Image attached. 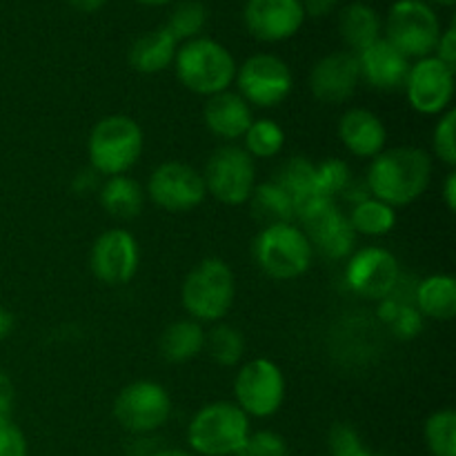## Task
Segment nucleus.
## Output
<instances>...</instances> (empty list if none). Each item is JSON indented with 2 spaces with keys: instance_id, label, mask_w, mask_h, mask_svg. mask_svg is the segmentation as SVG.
I'll list each match as a JSON object with an SVG mask.
<instances>
[{
  "instance_id": "5701e85b",
  "label": "nucleus",
  "mask_w": 456,
  "mask_h": 456,
  "mask_svg": "<svg viewBox=\"0 0 456 456\" xmlns=\"http://www.w3.org/2000/svg\"><path fill=\"white\" fill-rule=\"evenodd\" d=\"M205 328L194 319H178L160 334V354L167 363H190L205 352Z\"/></svg>"
},
{
  "instance_id": "7c9ffc66",
  "label": "nucleus",
  "mask_w": 456,
  "mask_h": 456,
  "mask_svg": "<svg viewBox=\"0 0 456 456\" xmlns=\"http://www.w3.org/2000/svg\"><path fill=\"white\" fill-rule=\"evenodd\" d=\"M285 132L274 118H254L243 136V150L254 160L274 159L283 151Z\"/></svg>"
},
{
  "instance_id": "4c0bfd02",
  "label": "nucleus",
  "mask_w": 456,
  "mask_h": 456,
  "mask_svg": "<svg viewBox=\"0 0 456 456\" xmlns=\"http://www.w3.org/2000/svg\"><path fill=\"white\" fill-rule=\"evenodd\" d=\"M387 325H390V330L396 334V337L410 341V338H414L423 330V316L421 312L414 307V303L401 301L399 307H396L395 316H392Z\"/></svg>"
},
{
  "instance_id": "7ed1b4c3",
  "label": "nucleus",
  "mask_w": 456,
  "mask_h": 456,
  "mask_svg": "<svg viewBox=\"0 0 456 456\" xmlns=\"http://www.w3.org/2000/svg\"><path fill=\"white\" fill-rule=\"evenodd\" d=\"M174 67L183 87L196 96L209 98L232 87L239 65L225 45L199 36L178 45Z\"/></svg>"
},
{
  "instance_id": "9b49d317",
  "label": "nucleus",
  "mask_w": 456,
  "mask_h": 456,
  "mask_svg": "<svg viewBox=\"0 0 456 456\" xmlns=\"http://www.w3.org/2000/svg\"><path fill=\"white\" fill-rule=\"evenodd\" d=\"M236 89L249 107L272 110L289 98L294 76L288 62L274 53H254L236 67Z\"/></svg>"
},
{
  "instance_id": "bb28decb",
  "label": "nucleus",
  "mask_w": 456,
  "mask_h": 456,
  "mask_svg": "<svg viewBox=\"0 0 456 456\" xmlns=\"http://www.w3.org/2000/svg\"><path fill=\"white\" fill-rule=\"evenodd\" d=\"M279 183L294 200V216L301 205L310 203L314 199H328L316 190V163H312L305 156H292L279 167L276 176L272 178Z\"/></svg>"
},
{
  "instance_id": "20e7f679",
  "label": "nucleus",
  "mask_w": 456,
  "mask_h": 456,
  "mask_svg": "<svg viewBox=\"0 0 456 456\" xmlns=\"http://www.w3.org/2000/svg\"><path fill=\"white\" fill-rule=\"evenodd\" d=\"M145 134L136 118L127 114H110L98 120L87 138V159L98 176L127 174L141 160Z\"/></svg>"
},
{
  "instance_id": "f3484780",
  "label": "nucleus",
  "mask_w": 456,
  "mask_h": 456,
  "mask_svg": "<svg viewBox=\"0 0 456 456\" xmlns=\"http://www.w3.org/2000/svg\"><path fill=\"white\" fill-rule=\"evenodd\" d=\"M243 20L249 34L261 43H283L301 29L305 12L301 0H248Z\"/></svg>"
},
{
  "instance_id": "a878e982",
  "label": "nucleus",
  "mask_w": 456,
  "mask_h": 456,
  "mask_svg": "<svg viewBox=\"0 0 456 456\" xmlns=\"http://www.w3.org/2000/svg\"><path fill=\"white\" fill-rule=\"evenodd\" d=\"M383 22L379 13L365 3H352L338 16V31H341L343 43L350 47L352 53L363 52L372 43H377L381 36Z\"/></svg>"
},
{
  "instance_id": "cd10ccee",
  "label": "nucleus",
  "mask_w": 456,
  "mask_h": 456,
  "mask_svg": "<svg viewBox=\"0 0 456 456\" xmlns=\"http://www.w3.org/2000/svg\"><path fill=\"white\" fill-rule=\"evenodd\" d=\"M248 203L252 209V216L261 223V227L294 223V200L279 183H256Z\"/></svg>"
},
{
  "instance_id": "a19ab883",
  "label": "nucleus",
  "mask_w": 456,
  "mask_h": 456,
  "mask_svg": "<svg viewBox=\"0 0 456 456\" xmlns=\"http://www.w3.org/2000/svg\"><path fill=\"white\" fill-rule=\"evenodd\" d=\"M13 401H16V387H13L12 377L0 370V419H12Z\"/></svg>"
},
{
  "instance_id": "6e6552de",
  "label": "nucleus",
  "mask_w": 456,
  "mask_h": 456,
  "mask_svg": "<svg viewBox=\"0 0 456 456\" xmlns=\"http://www.w3.org/2000/svg\"><path fill=\"white\" fill-rule=\"evenodd\" d=\"M441 20L426 0H396L387 12L386 40L405 58L435 56Z\"/></svg>"
},
{
  "instance_id": "f704fd0d",
  "label": "nucleus",
  "mask_w": 456,
  "mask_h": 456,
  "mask_svg": "<svg viewBox=\"0 0 456 456\" xmlns=\"http://www.w3.org/2000/svg\"><path fill=\"white\" fill-rule=\"evenodd\" d=\"M456 111L450 107L448 111L439 116L435 125V132H432V150L435 156L448 167L456 165Z\"/></svg>"
},
{
  "instance_id": "aec40b11",
  "label": "nucleus",
  "mask_w": 456,
  "mask_h": 456,
  "mask_svg": "<svg viewBox=\"0 0 456 456\" xmlns=\"http://www.w3.org/2000/svg\"><path fill=\"white\" fill-rule=\"evenodd\" d=\"M338 141L356 159L372 160L387 147L386 123L365 107H350L338 118Z\"/></svg>"
},
{
  "instance_id": "412c9836",
  "label": "nucleus",
  "mask_w": 456,
  "mask_h": 456,
  "mask_svg": "<svg viewBox=\"0 0 456 456\" xmlns=\"http://www.w3.org/2000/svg\"><path fill=\"white\" fill-rule=\"evenodd\" d=\"M203 120L209 134L225 142H234L245 136L248 127L252 125L254 114L252 107L243 101L239 92L227 89V92L208 98L203 107Z\"/></svg>"
},
{
  "instance_id": "c03bdc74",
  "label": "nucleus",
  "mask_w": 456,
  "mask_h": 456,
  "mask_svg": "<svg viewBox=\"0 0 456 456\" xmlns=\"http://www.w3.org/2000/svg\"><path fill=\"white\" fill-rule=\"evenodd\" d=\"M13 323H16V321H13V314L0 303V341H4V338L12 334Z\"/></svg>"
},
{
  "instance_id": "49530a36",
  "label": "nucleus",
  "mask_w": 456,
  "mask_h": 456,
  "mask_svg": "<svg viewBox=\"0 0 456 456\" xmlns=\"http://www.w3.org/2000/svg\"><path fill=\"white\" fill-rule=\"evenodd\" d=\"M151 456H194V454L185 452V450L172 448V450H159V452H154Z\"/></svg>"
},
{
  "instance_id": "39448f33",
  "label": "nucleus",
  "mask_w": 456,
  "mask_h": 456,
  "mask_svg": "<svg viewBox=\"0 0 456 456\" xmlns=\"http://www.w3.org/2000/svg\"><path fill=\"white\" fill-rule=\"evenodd\" d=\"M249 432V417L234 401H214L191 417L187 444L200 456H239Z\"/></svg>"
},
{
  "instance_id": "c85d7f7f",
  "label": "nucleus",
  "mask_w": 456,
  "mask_h": 456,
  "mask_svg": "<svg viewBox=\"0 0 456 456\" xmlns=\"http://www.w3.org/2000/svg\"><path fill=\"white\" fill-rule=\"evenodd\" d=\"M347 221H350L356 236H386L395 230L396 209L383 200L374 199V196H368V199L352 205Z\"/></svg>"
},
{
  "instance_id": "a18cd8bd",
  "label": "nucleus",
  "mask_w": 456,
  "mask_h": 456,
  "mask_svg": "<svg viewBox=\"0 0 456 456\" xmlns=\"http://www.w3.org/2000/svg\"><path fill=\"white\" fill-rule=\"evenodd\" d=\"M107 0H69V4L74 9H78V12L83 13H92V12H98L101 7H105Z\"/></svg>"
},
{
  "instance_id": "a211bd4d",
  "label": "nucleus",
  "mask_w": 456,
  "mask_h": 456,
  "mask_svg": "<svg viewBox=\"0 0 456 456\" xmlns=\"http://www.w3.org/2000/svg\"><path fill=\"white\" fill-rule=\"evenodd\" d=\"M361 83L359 61L352 52H332L321 58L310 71V89L316 101L341 105L354 96Z\"/></svg>"
},
{
  "instance_id": "58836bf2",
  "label": "nucleus",
  "mask_w": 456,
  "mask_h": 456,
  "mask_svg": "<svg viewBox=\"0 0 456 456\" xmlns=\"http://www.w3.org/2000/svg\"><path fill=\"white\" fill-rule=\"evenodd\" d=\"M27 439L12 419H0V456H27Z\"/></svg>"
},
{
  "instance_id": "e433bc0d",
  "label": "nucleus",
  "mask_w": 456,
  "mask_h": 456,
  "mask_svg": "<svg viewBox=\"0 0 456 456\" xmlns=\"http://www.w3.org/2000/svg\"><path fill=\"white\" fill-rule=\"evenodd\" d=\"M239 456H289V448L283 436L276 435V432H249Z\"/></svg>"
},
{
  "instance_id": "f03ea898",
  "label": "nucleus",
  "mask_w": 456,
  "mask_h": 456,
  "mask_svg": "<svg viewBox=\"0 0 456 456\" xmlns=\"http://www.w3.org/2000/svg\"><path fill=\"white\" fill-rule=\"evenodd\" d=\"M236 298V276L227 261L218 256L203 258L185 276L181 303L187 316L199 323H221L230 314Z\"/></svg>"
},
{
  "instance_id": "423d86ee",
  "label": "nucleus",
  "mask_w": 456,
  "mask_h": 456,
  "mask_svg": "<svg viewBox=\"0 0 456 456\" xmlns=\"http://www.w3.org/2000/svg\"><path fill=\"white\" fill-rule=\"evenodd\" d=\"M252 254L263 274L274 281L301 279L314 261V248L297 223L261 227Z\"/></svg>"
},
{
  "instance_id": "09e8293b",
  "label": "nucleus",
  "mask_w": 456,
  "mask_h": 456,
  "mask_svg": "<svg viewBox=\"0 0 456 456\" xmlns=\"http://www.w3.org/2000/svg\"><path fill=\"white\" fill-rule=\"evenodd\" d=\"M432 3L441 4V7H454V3H456V0H432Z\"/></svg>"
},
{
  "instance_id": "79ce46f5",
  "label": "nucleus",
  "mask_w": 456,
  "mask_h": 456,
  "mask_svg": "<svg viewBox=\"0 0 456 456\" xmlns=\"http://www.w3.org/2000/svg\"><path fill=\"white\" fill-rule=\"evenodd\" d=\"M303 12H305V18H323L328 13H332L337 9L338 0H301Z\"/></svg>"
},
{
  "instance_id": "473e14b6",
  "label": "nucleus",
  "mask_w": 456,
  "mask_h": 456,
  "mask_svg": "<svg viewBox=\"0 0 456 456\" xmlns=\"http://www.w3.org/2000/svg\"><path fill=\"white\" fill-rule=\"evenodd\" d=\"M426 445L432 456H456V412L452 408L436 410L423 428Z\"/></svg>"
},
{
  "instance_id": "dca6fc26",
  "label": "nucleus",
  "mask_w": 456,
  "mask_h": 456,
  "mask_svg": "<svg viewBox=\"0 0 456 456\" xmlns=\"http://www.w3.org/2000/svg\"><path fill=\"white\" fill-rule=\"evenodd\" d=\"M141 265V248L132 232L111 227L105 230L92 245L89 267L101 283L110 288L127 285Z\"/></svg>"
},
{
  "instance_id": "b1692460",
  "label": "nucleus",
  "mask_w": 456,
  "mask_h": 456,
  "mask_svg": "<svg viewBox=\"0 0 456 456\" xmlns=\"http://www.w3.org/2000/svg\"><path fill=\"white\" fill-rule=\"evenodd\" d=\"M414 307L423 319L452 321L456 314V281L452 274H430L414 289Z\"/></svg>"
},
{
  "instance_id": "4468645a",
  "label": "nucleus",
  "mask_w": 456,
  "mask_h": 456,
  "mask_svg": "<svg viewBox=\"0 0 456 456\" xmlns=\"http://www.w3.org/2000/svg\"><path fill=\"white\" fill-rule=\"evenodd\" d=\"M145 196L165 212L183 214L199 208L208 191L199 169L183 160H165L150 174Z\"/></svg>"
},
{
  "instance_id": "37998d69",
  "label": "nucleus",
  "mask_w": 456,
  "mask_h": 456,
  "mask_svg": "<svg viewBox=\"0 0 456 456\" xmlns=\"http://www.w3.org/2000/svg\"><path fill=\"white\" fill-rule=\"evenodd\" d=\"M444 203L448 208V212H454L456 209V174L450 172L445 176L444 183Z\"/></svg>"
},
{
  "instance_id": "393cba45",
  "label": "nucleus",
  "mask_w": 456,
  "mask_h": 456,
  "mask_svg": "<svg viewBox=\"0 0 456 456\" xmlns=\"http://www.w3.org/2000/svg\"><path fill=\"white\" fill-rule=\"evenodd\" d=\"M98 200L110 216L118 218V221H132L142 212L145 190L136 178L120 174V176H110L102 183Z\"/></svg>"
},
{
  "instance_id": "f257e3e1",
  "label": "nucleus",
  "mask_w": 456,
  "mask_h": 456,
  "mask_svg": "<svg viewBox=\"0 0 456 456\" xmlns=\"http://www.w3.org/2000/svg\"><path fill=\"white\" fill-rule=\"evenodd\" d=\"M432 181V159L414 145L386 147L368 165L365 185L370 196L390 208H408L426 194Z\"/></svg>"
},
{
  "instance_id": "c756f323",
  "label": "nucleus",
  "mask_w": 456,
  "mask_h": 456,
  "mask_svg": "<svg viewBox=\"0 0 456 456\" xmlns=\"http://www.w3.org/2000/svg\"><path fill=\"white\" fill-rule=\"evenodd\" d=\"M205 350L221 368H236L245 354V337L227 323H214L205 334Z\"/></svg>"
},
{
  "instance_id": "ea45409f",
  "label": "nucleus",
  "mask_w": 456,
  "mask_h": 456,
  "mask_svg": "<svg viewBox=\"0 0 456 456\" xmlns=\"http://www.w3.org/2000/svg\"><path fill=\"white\" fill-rule=\"evenodd\" d=\"M435 56L439 58L441 62H445L448 67H456V29L454 25H450L448 29L441 31L439 36V43L435 47Z\"/></svg>"
},
{
  "instance_id": "c9c22d12",
  "label": "nucleus",
  "mask_w": 456,
  "mask_h": 456,
  "mask_svg": "<svg viewBox=\"0 0 456 456\" xmlns=\"http://www.w3.org/2000/svg\"><path fill=\"white\" fill-rule=\"evenodd\" d=\"M330 456H379L361 444L359 432L347 423H338L330 430Z\"/></svg>"
},
{
  "instance_id": "1a4fd4ad",
  "label": "nucleus",
  "mask_w": 456,
  "mask_h": 456,
  "mask_svg": "<svg viewBox=\"0 0 456 456\" xmlns=\"http://www.w3.org/2000/svg\"><path fill=\"white\" fill-rule=\"evenodd\" d=\"M294 221L305 232L314 252L330 261H347V256L356 249V234L347 221V214L341 212L337 200H310L297 209Z\"/></svg>"
},
{
  "instance_id": "ddd939ff",
  "label": "nucleus",
  "mask_w": 456,
  "mask_h": 456,
  "mask_svg": "<svg viewBox=\"0 0 456 456\" xmlns=\"http://www.w3.org/2000/svg\"><path fill=\"white\" fill-rule=\"evenodd\" d=\"M346 283L365 301H383L395 297L401 283V265L395 254L379 245L359 248L347 256Z\"/></svg>"
},
{
  "instance_id": "f8f14e48",
  "label": "nucleus",
  "mask_w": 456,
  "mask_h": 456,
  "mask_svg": "<svg viewBox=\"0 0 456 456\" xmlns=\"http://www.w3.org/2000/svg\"><path fill=\"white\" fill-rule=\"evenodd\" d=\"M114 417L123 430L150 435L160 430L172 417V396L156 381H132L116 396Z\"/></svg>"
},
{
  "instance_id": "9d476101",
  "label": "nucleus",
  "mask_w": 456,
  "mask_h": 456,
  "mask_svg": "<svg viewBox=\"0 0 456 456\" xmlns=\"http://www.w3.org/2000/svg\"><path fill=\"white\" fill-rule=\"evenodd\" d=\"M285 392L288 383L283 370L265 356L243 363L234 377V403L248 417H274L283 408Z\"/></svg>"
},
{
  "instance_id": "0eeeda50",
  "label": "nucleus",
  "mask_w": 456,
  "mask_h": 456,
  "mask_svg": "<svg viewBox=\"0 0 456 456\" xmlns=\"http://www.w3.org/2000/svg\"><path fill=\"white\" fill-rule=\"evenodd\" d=\"M205 191L214 200L230 208L245 205L256 187V163L252 156L234 142L218 147L205 163Z\"/></svg>"
},
{
  "instance_id": "6ab92c4d",
  "label": "nucleus",
  "mask_w": 456,
  "mask_h": 456,
  "mask_svg": "<svg viewBox=\"0 0 456 456\" xmlns=\"http://www.w3.org/2000/svg\"><path fill=\"white\" fill-rule=\"evenodd\" d=\"M356 61H359L361 83H365L368 87L386 94L403 89L410 61L386 38H379L377 43L356 53Z\"/></svg>"
},
{
  "instance_id": "2f4dec72",
  "label": "nucleus",
  "mask_w": 456,
  "mask_h": 456,
  "mask_svg": "<svg viewBox=\"0 0 456 456\" xmlns=\"http://www.w3.org/2000/svg\"><path fill=\"white\" fill-rule=\"evenodd\" d=\"M208 25V9L200 0H183L172 9L165 29L176 38V43H187V40L199 38L200 31Z\"/></svg>"
},
{
  "instance_id": "72a5a7b5",
  "label": "nucleus",
  "mask_w": 456,
  "mask_h": 456,
  "mask_svg": "<svg viewBox=\"0 0 456 456\" xmlns=\"http://www.w3.org/2000/svg\"><path fill=\"white\" fill-rule=\"evenodd\" d=\"M352 169L343 159H325L316 163V190L328 199H337L352 183Z\"/></svg>"
},
{
  "instance_id": "4be33fe9",
  "label": "nucleus",
  "mask_w": 456,
  "mask_h": 456,
  "mask_svg": "<svg viewBox=\"0 0 456 456\" xmlns=\"http://www.w3.org/2000/svg\"><path fill=\"white\" fill-rule=\"evenodd\" d=\"M176 52V38L165 27H159L138 36L129 47L127 58L132 69H136L138 74H160L174 65Z\"/></svg>"
},
{
  "instance_id": "2eb2a0df",
  "label": "nucleus",
  "mask_w": 456,
  "mask_h": 456,
  "mask_svg": "<svg viewBox=\"0 0 456 456\" xmlns=\"http://www.w3.org/2000/svg\"><path fill=\"white\" fill-rule=\"evenodd\" d=\"M405 98L421 116H441L452 107L454 69L436 56L419 58L405 78Z\"/></svg>"
},
{
  "instance_id": "de8ad7c7",
  "label": "nucleus",
  "mask_w": 456,
  "mask_h": 456,
  "mask_svg": "<svg viewBox=\"0 0 456 456\" xmlns=\"http://www.w3.org/2000/svg\"><path fill=\"white\" fill-rule=\"evenodd\" d=\"M136 3H142V4H154V7H159V4H167V3H172V0H136Z\"/></svg>"
}]
</instances>
